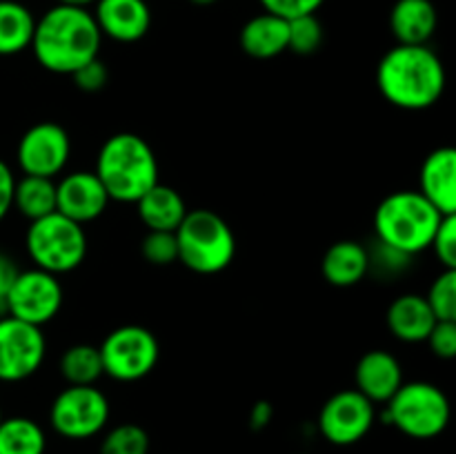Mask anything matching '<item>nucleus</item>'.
<instances>
[{
	"label": "nucleus",
	"instance_id": "1",
	"mask_svg": "<svg viewBox=\"0 0 456 454\" xmlns=\"http://www.w3.org/2000/svg\"><path fill=\"white\" fill-rule=\"evenodd\" d=\"M102 34L85 7L56 4L36 20L29 49L43 69L71 76L101 53Z\"/></svg>",
	"mask_w": 456,
	"mask_h": 454
},
{
	"label": "nucleus",
	"instance_id": "2",
	"mask_svg": "<svg viewBox=\"0 0 456 454\" xmlns=\"http://www.w3.org/2000/svg\"><path fill=\"white\" fill-rule=\"evenodd\" d=\"M444 61L428 45H396L379 61L377 87L390 105L405 111L430 109L445 92Z\"/></svg>",
	"mask_w": 456,
	"mask_h": 454
},
{
	"label": "nucleus",
	"instance_id": "3",
	"mask_svg": "<svg viewBox=\"0 0 456 454\" xmlns=\"http://www.w3.org/2000/svg\"><path fill=\"white\" fill-rule=\"evenodd\" d=\"M94 174L105 187L110 200L136 203L159 181V160L145 138L118 132L107 138L96 156Z\"/></svg>",
	"mask_w": 456,
	"mask_h": 454
},
{
	"label": "nucleus",
	"instance_id": "4",
	"mask_svg": "<svg viewBox=\"0 0 456 454\" xmlns=\"http://www.w3.org/2000/svg\"><path fill=\"white\" fill-rule=\"evenodd\" d=\"M444 214L419 194V190L392 191L374 212V234L379 243L412 258L430 249Z\"/></svg>",
	"mask_w": 456,
	"mask_h": 454
},
{
	"label": "nucleus",
	"instance_id": "5",
	"mask_svg": "<svg viewBox=\"0 0 456 454\" xmlns=\"http://www.w3.org/2000/svg\"><path fill=\"white\" fill-rule=\"evenodd\" d=\"M174 236L178 261L194 274H218L227 270L236 256V239L230 223L212 209H190Z\"/></svg>",
	"mask_w": 456,
	"mask_h": 454
},
{
	"label": "nucleus",
	"instance_id": "6",
	"mask_svg": "<svg viewBox=\"0 0 456 454\" xmlns=\"http://www.w3.org/2000/svg\"><path fill=\"white\" fill-rule=\"evenodd\" d=\"M383 421L410 439H436L450 423V401L435 383H403L386 403Z\"/></svg>",
	"mask_w": 456,
	"mask_h": 454
},
{
	"label": "nucleus",
	"instance_id": "7",
	"mask_svg": "<svg viewBox=\"0 0 456 454\" xmlns=\"http://www.w3.org/2000/svg\"><path fill=\"white\" fill-rule=\"evenodd\" d=\"M25 247L34 267L56 276L69 274L87 256V234L83 225L53 212L29 223Z\"/></svg>",
	"mask_w": 456,
	"mask_h": 454
},
{
	"label": "nucleus",
	"instance_id": "8",
	"mask_svg": "<svg viewBox=\"0 0 456 454\" xmlns=\"http://www.w3.org/2000/svg\"><path fill=\"white\" fill-rule=\"evenodd\" d=\"M98 352L105 377L118 383H134L150 377L160 359L159 338L142 325H120L111 329Z\"/></svg>",
	"mask_w": 456,
	"mask_h": 454
},
{
	"label": "nucleus",
	"instance_id": "9",
	"mask_svg": "<svg viewBox=\"0 0 456 454\" xmlns=\"http://www.w3.org/2000/svg\"><path fill=\"white\" fill-rule=\"evenodd\" d=\"M110 421V401L96 385H67L49 408V423L62 439L85 441L101 434Z\"/></svg>",
	"mask_w": 456,
	"mask_h": 454
},
{
	"label": "nucleus",
	"instance_id": "10",
	"mask_svg": "<svg viewBox=\"0 0 456 454\" xmlns=\"http://www.w3.org/2000/svg\"><path fill=\"white\" fill-rule=\"evenodd\" d=\"M65 292L56 274L31 267L18 272L7 294V314L18 320L43 328L61 312Z\"/></svg>",
	"mask_w": 456,
	"mask_h": 454
},
{
	"label": "nucleus",
	"instance_id": "11",
	"mask_svg": "<svg viewBox=\"0 0 456 454\" xmlns=\"http://www.w3.org/2000/svg\"><path fill=\"white\" fill-rule=\"evenodd\" d=\"M47 354L43 328L0 316V383H20L34 377Z\"/></svg>",
	"mask_w": 456,
	"mask_h": 454
},
{
	"label": "nucleus",
	"instance_id": "12",
	"mask_svg": "<svg viewBox=\"0 0 456 454\" xmlns=\"http://www.w3.org/2000/svg\"><path fill=\"white\" fill-rule=\"evenodd\" d=\"M377 421V405L356 390L330 396L319 412V432L332 445H354L370 434Z\"/></svg>",
	"mask_w": 456,
	"mask_h": 454
},
{
	"label": "nucleus",
	"instance_id": "13",
	"mask_svg": "<svg viewBox=\"0 0 456 454\" xmlns=\"http://www.w3.org/2000/svg\"><path fill=\"white\" fill-rule=\"evenodd\" d=\"M71 158V138L58 123H36L20 136L16 147L18 167L25 176L56 178Z\"/></svg>",
	"mask_w": 456,
	"mask_h": 454
},
{
	"label": "nucleus",
	"instance_id": "14",
	"mask_svg": "<svg viewBox=\"0 0 456 454\" xmlns=\"http://www.w3.org/2000/svg\"><path fill=\"white\" fill-rule=\"evenodd\" d=\"M110 203L105 187L94 172H71L56 182V212L83 227L101 218Z\"/></svg>",
	"mask_w": 456,
	"mask_h": 454
},
{
	"label": "nucleus",
	"instance_id": "15",
	"mask_svg": "<svg viewBox=\"0 0 456 454\" xmlns=\"http://www.w3.org/2000/svg\"><path fill=\"white\" fill-rule=\"evenodd\" d=\"M94 20L116 43H136L150 31L151 12L145 0H96Z\"/></svg>",
	"mask_w": 456,
	"mask_h": 454
},
{
	"label": "nucleus",
	"instance_id": "16",
	"mask_svg": "<svg viewBox=\"0 0 456 454\" xmlns=\"http://www.w3.org/2000/svg\"><path fill=\"white\" fill-rule=\"evenodd\" d=\"M419 194L426 196L444 216L456 214V150L436 147L426 156L419 172Z\"/></svg>",
	"mask_w": 456,
	"mask_h": 454
},
{
	"label": "nucleus",
	"instance_id": "17",
	"mask_svg": "<svg viewBox=\"0 0 456 454\" xmlns=\"http://www.w3.org/2000/svg\"><path fill=\"white\" fill-rule=\"evenodd\" d=\"M356 392L372 401L374 405L383 403L395 396V392L403 385V368L399 359L386 350H372L363 354L354 369Z\"/></svg>",
	"mask_w": 456,
	"mask_h": 454
},
{
	"label": "nucleus",
	"instance_id": "18",
	"mask_svg": "<svg viewBox=\"0 0 456 454\" xmlns=\"http://www.w3.org/2000/svg\"><path fill=\"white\" fill-rule=\"evenodd\" d=\"M387 329L401 343H426L436 319L421 294H401L387 307Z\"/></svg>",
	"mask_w": 456,
	"mask_h": 454
},
{
	"label": "nucleus",
	"instance_id": "19",
	"mask_svg": "<svg viewBox=\"0 0 456 454\" xmlns=\"http://www.w3.org/2000/svg\"><path fill=\"white\" fill-rule=\"evenodd\" d=\"M439 25L432 0H396L390 13V29L396 45H428Z\"/></svg>",
	"mask_w": 456,
	"mask_h": 454
},
{
	"label": "nucleus",
	"instance_id": "20",
	"mask_svg": "<svg viewBox=\"0 0 456 454\" xmlns=\"http://www.w3.org/2000/svg\"><path fill=\"white\" fill-rule=\"evenodd\" d=\"M321 272L334 288H352L368 276L370 249L359 240H338L323 254Z\"/></svg>",
	"mask_w": 456,
	"mask_h": 454
},
{
	"label": "nucleus",
	"instance_id": "21",
	"mask_svg": "<svg viewBox=\"0 0 456 454\" xmlns=\"http://www.w3.org/2000/svg\"><path fill=\"white\" fill-rule=\"evenodd\" d=\"M240 49L256 61H270L288 52V20L274 13H258L249 18L239 34Z\"/></svg>",
	"mask_w": 456,
	"mask_h": 454
},
{
	"label": "nucleus",
	"instance_id": "22",
	"mask_svg": "<svg viewBox=\"0 0 456 454\" xmlns=\"http://www.w3.org/2000/svg\"><path fill=\"white\" fill-rule=\"evenodd\" d=\"M134 205L138 207V216L147 231H176L190 212L183 196L163 182H156Z\"/></svg>",
	"mask_w": 456,
	"mask_h": 454
},
{
	"label": "nucleus",
	"instance_id": "23",
	"mask_svg": "<svg viewBox=\"0 0 456 454\" xmlns=\"http://www.w3.org/2000/svg\"><path fill=\"white\" fill-rule=\"evenodd\" d=\"M36 18L16 0H0V56H16L29 49Z\"/></svg>",
	"mask_w": 456,
	"mask_h": 454
},
{
	"label": "nucleus",
	"instance_id": "24",
	"mask_svg": "<svg viewBox=\"0 0 456 454\" xmlns=\"http://www.w3.org/2000/svg\"><path fill=\"white\" fill-rule=\"evenodd\" d=\"M13 209L27 221H38L56 212V182L53 178L25 176L13 187Z\"/></svg>",
	"mask_w": 456,
	"mask_h": 454
},
{
	"label": "nucleus",
	"instance_id": "25",
	"mask_svg": "<svg viewBox=\"0 0 456 454\" xmlns=\"http://www.w3.org/2000/svg\"><path fill=\"white\" fill-rule=\"evenodd\" d=\"M47 436L40 423L29 417H9L0 421V454H45Z\"/></svg>",
	"mask_w": 456,
	"mask_h": 454
},
{
	"label": "nucleus",
	"instance_id": "26",
	"mask_svg": "<svg viewBox=\"0 0 456 454\" xmlns=\"http://www.w3.org/2000/svg\"><path fill=\"white\" fill-rule=\"evenodd\" d=\"M58 369L67 385H96L98 378L105 377L101 352L89 343H76L67 347L58 361Z\"/></svg>",
	"mask_w": 456,
	"mask_h": 454
},
{
	"label": "nucleus",
	"instance_id": "27",
	"mask_svg": "<svg viewBox=\"0 0 456 454\" xmlns=\"http://www.w3.org/2000/svg\"><path fill=\"white\" fill-rule=\"evenodd\" d=\"M98 454H150V434L136 423H120L102 436Z\"/></svg>",
	"mask_w": 456,
	"mask_h": 454
},
{
	"label": "nucleus",
	"instance_id": "28",
	"mask_svg": "<svg viewBox=\"0 0 456 454\" xmlns=\"http://www.w3.org/2000/svg\"><path fill=\"white\" fill-rule=\"evenodd\" d=\"M323 43V27L316 13L288 20V49L298 56H310Z\"/></svg>",
	"mask_w": 456,
	"mask_h": 454
},
{
	"label": "nucleus",
	"instance_id": "29",
	"mask_svg": "<svg viewBox=\"0 0 456 454\" xmlns=\"http://www.w3.org/2000/svg\"><path fill=\"white\" fill-rule=\"evenodd\" d=\"M436 320H456V270H444L426 294Z\"/></svg>",
	"mask_w": 456,
	"mask_h": 454
},
{
	"label": "nucleus",
	"instance_id": "30",
	"mask_svg": "<svg viewBox=\"0 0 456 454\" xmlns=\"http://www.w3.org/2000/svg\"><path fill=\"white\" fill-rule=\"evenodd\" d=\"M141 252L150 265H172V263L178 261L176 236H174V231H147V236L142 239Z\"/></svg>",
	"mask_w": 456,
	"mask_h": 454
},
{
	"label": "nucleus",
	"instance_id": "31",
	"mask_svg": "<svg viewBox=\"0 0 456 454\" xmlns=\"http://www.w3.org/2000/svg\"><path fill=\"white\" fill-rule=\"evenodd\" d=\"M430 249L435 252L436 261L444 265V270H456V214L441 218Z\"/></svg>",
	"mask_w": 456,
	"mask_h": 454
},
{
	"label": "nucleus",
	"instance_id": "32",
	"mask_svg": "<svg viewBox=\"0 0 456 454\" xmlns=\"http://www.w3.org/2000/svg\"><path fill=\"white\" fill-rule=\"evenodd\" d=\"M428 347L436 359H454L456 356V320H436L426 338Z\"/></svg>",
	"mask_w": 456,
	"mask_h": 454
},
{
	"label": "nucleus",
	"instance_id": "33",
	"mask_svg": "<svg viewBox=\"0 0 456 454\" xmlns=\"http://www.w3.org/2000/svg\"><path fill=\"white\" fill-rule=\"evenodd\" d=\"M323 3L325 0H261L263 12L274 13V16L285 18V20L316 13Z\"/></svg>",
	"mask_w": 456,
	"mask_h": 454
},
{
	"label": "nucleus",
	"instance_id": "34",
	"mask_svg": "<svg viewBox=\"0 0 456 454\" xmlns=\"http://www.w3.org/2000/svg\"><path fill=\"white\" fill-rule=\"evenodd\" d=\"M71 78H74V85L80 92L96 93L101 92L107 85V80H110V71H107L105 62H102L101 58H96V61L87 62V65H83L80 69H76L74 74H71Z\"/></svg>",
	"mask_w": 456,
	"mask_h": 454
},
{
	"label": "nucleus",
	"instance_id": "35",
	"mask_svg": "<svg viewBox=\"0 0 456 454\" xmlns=\"http://www.w3.org/2000/svg\"><path fill=\"white\" fill-rule=\"evenodd\" d=\"M18 265L9 254L0 252V316L7 314V294L18 276Z\"/></svg>",
	"mask_w": 456,
	"mask_h": 454
},
{
	"label": "nucleus",
	"instance_id": "36",
	"mask_svg": "<svg viewBox=\"0 0 456 454\" xmlns=\"http://www.w3.org/2000/svg\"><path fill=\"white\" fill-rule=\"evenodd\" d=\"M13 187H16V176L12 167L0 158V223L13 209Z\"/></svg>",
	"mask_w": 456,
	"mask_h": 454
},
{
	"label": "nucleus",
	"instance_id": "37",
	"mask_svg": "<svg viewBox=\"0 0 456 454\" xmlns=\"http://www.w3.org/2000/svg\"><path fill=\"white\" fill-rule=\"evenodd\" d=\"M270 421H272V405L265 403V401H261V403L254 405L252 426L258 430V427H265Z\"/></svg>",
	"mask_w": 456,
	"mask_h": 454
},
{
	"label": "nucleus",
	"instance_id": "38",
	"mask_svg": "<svg viewBox=\"0 0 456 454\" xmlns=\"http://www.w3.org/2000/svg\"><path fill=\"white\" fill-rule=\"evenodd\" d=\"M58 4H69V7H85L87 9V4H94L96 0H56Z\"/></svg>",
	"mask_w": 456,
	"mask_h": 454
},
{
	"label": "nucleus",
	"instance_id": "39",
	"mask_svg": "<svg viewBox=\"0 0 456 454\" xmlns=\"http://www.w3.org/2000/svg\"><path fill=\"white\" fill-rule=\"evenodd\" d=\"M190 3H194L196 7H209V4L218 3V0H190Z\"/></svg>",
	"mask_w": 456,
	"mask_h": 454
},
{
	"label": "nucleus",
	"instance_id": "40",
	"mask_svg": "<svg viewBox=\"0 0 456 454\" xmlns=\"http://www.w3.org/2000/svg\"><path fill=\"white\" fill-rule=\"evenodd\" d=\"M0 421H3V412H0Z\"/></svg>",
	"mask_w": 456,
	"mask_h": 454
}]
</instances>
